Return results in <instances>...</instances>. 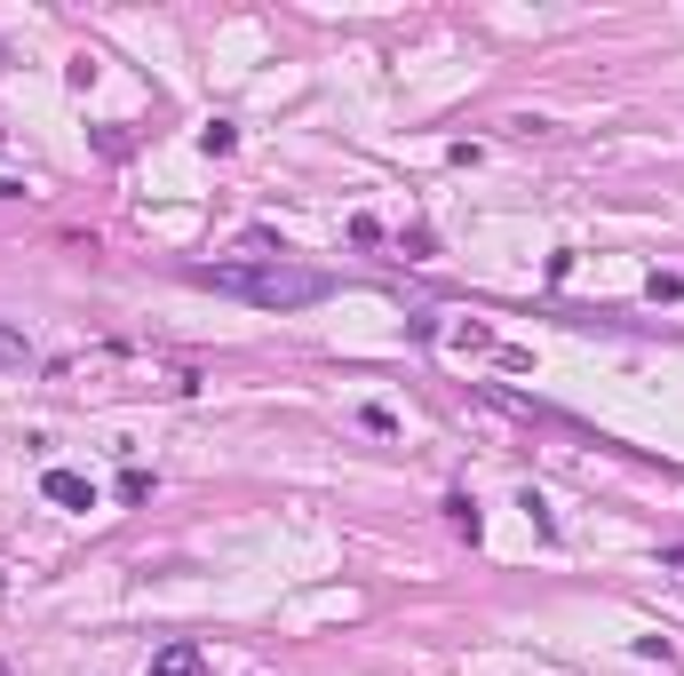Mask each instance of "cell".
Listing matches in <instances>:
<instances>
[{
  "label": "cell",
  "mask_w": 684,
  "mask_h": 676,
  "mask_svg": "<svg viewBox=\"0 0 684 676\" xmlns=\"http://www.w3.org/2000/svg\"><path fill=\"white\" fill-rule=\"evenodd\" d=\"M48 375L64 390H104V398H191L199 390V358L184 351H128V343H96L56 358Z\"/></svg>",
  "instance_id": "cell-1"
},
{
  "label": "cell",
  "mask_w": 684,
  "mask_h": 676,
  "mask_svg": "<svg viewBox=\"0 0 684 676\" xmlns=\"http://www.w3.org/2000/svg\"><path fill=\"white\" fill-rule=\"evenodd\" d=\"M199 287H216L231 302H255V311H302V302H327L334 279L311 263H287V255H239V263H191Z\"/></svg>",
  "instance_id": "cell-2"
},
{
  "label": "cell",
  "mask_w": 684,
  "mask_h": 676,
  "mask_svg": "<svg viewBox=\"0 0 684 676\" xmlns=\"http://www.w3.org/2000/svg\"><path fill=\"white\" fill-rule=\"evenodd\" d=\"M41 494L56 501V510H96V486L80 478V469H48V478H41Z\"/></svg>",
  "instance_id": "cell-3"
},
{
  "label": "cell",
  "mask_w": 684,
  "mask_h": 676,
  "mask_svg": "<svg viewBox=\"0 0 684 676\" xmlns=\"http://www.w3.org/2000/svg\"><path fill=\"white\" fill-rule=\"evenodd\" d=\"M152 676H208V653H199V645H167L152 661Z\"/></svg>",
  "instance_id": "cell-4"
},
{
  "label": "cell",
  "mask_w": 684,
  "mask_h": 676,
  "mask_svg": "<svg viewBox=\"0 0 684 676\" xmlns=\"http://www.w3.org/2000/svg\"><path fill=\"white\" fill-rule=\"evenodd\" d=\"M24 366H32V343L16 326H0V375H24Z\"/></svg>",
  "instance_id": "cell-5"
},
{
  "label": "cell",
  "mask_w": 684,
  "mask_h": 676,
  "mask_svg": "<svg viewBox=\"0 0 684 676\" xmlns=\"http://www.w3.org/2000/svg\"><path fill=\"white\" fill-rule=\"evenodd\" d=\"M446 518H454V533H470V541H477V501H462V494H454V501H446Z\"/></svg>",
  "instance_id": "cell-6"
}]
</instances>
